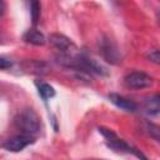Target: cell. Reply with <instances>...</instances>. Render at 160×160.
I'll use <instances>...</instances> for the list:
<instances>
[{
	"label": "cell",
	"mask_w": 160,
	"mask_h": 160,
	"mask_svg": "<svg viewBox=\"0 0 160 160\" xmlns=\"http://www.w3.org/2000/svg\"><path fill=\"white\" fill-rule=\"evenodd\" d=\"M99 132L105 138V141L108 144V146L115 151H119V152H128V154H132L135 155L136 158H139L140 160H148V158L140 151L138 150L136 148H132L131 145H129L128 142H125L122 139H120L115 132H112L110 129H106V128H102L100 126L99 128Z\"/></svg>",
	"instance_id": "1"
},
{
	"label": "cell",
	"mask_w": 160,
	"mask_h": 160,
	"mask_svg": "<svg viewBox=\"0 0 160 160\" xmlns=\"http://www.w3.org/2000/svg\"><path fill=\"white\" fill-rule=\"evenodd\" d=\"M15 124L22 134L34 135L40 130V118L32 109L21 110L15 118Z\"/></svg>",
	"instance_id": "2"
},
{
	"label": "cell",
	"mask_w": 160,
	"mask_h": 160,
	"mask_svg": "<svg viewBox=\"0 0 160 160\" xmlns=\"http://www.w3.org/2000/svg\"><path fill=\"white\" fill-rule=\"evenodd\" d=\"M99 51L101 56L110 64H119L121 62V54L116 44L109 39V38H102L99 41Z\"/></svg>",
	"instance_id": "3"
},
{
	"label": "cell",
	"mask_w": 160,
	"mask_h": 160,
	"mask_svg": "<svg viewBox=\"0 0 160 160\" xmlns=\"http://www.w3.org/2000/svg\"><path fill=\"white\" fill-rule=\"evenodd\" d=\"M34 141H35V139L32 138V135L20 134V135H15V136L5 140L2 142V149H5L9 152H19V151L24 150L26 146H29L30 144H32Z\"/></svg>",
	"instance_id": "4"
},
{
	"label": "cell",
	"mask_w": 160,
	"mask_h": 160,
	"mask_svg": "<svg viewBox=\"0 0 160 160\" xmlns=\"http://www.w3.org/2000/svg\"><path fill=\"white\" fill-rule=\"evenodd\" d=\"M124 81L126 84V86L131 88V89H146L150 88L152 85V79L150 75H148L146 72L142 71H131L129 72L125 78Z\"/></svg>",
	"instance_id": "5"
},
{
	"label": "cell",
	"mask_w": 160,
	"mask_h": 160,
	"mask_svg": "<svg viewBox=\"0 0 160 160\" xmlns=\"http://www.w3.org/2000/svg\"><path fill=\"white\" fill-rule=\"evenodd\" d=\"M50 42L60 52L68 54V52H74V50H76L74 44L71 42V40L69 38H66L65 35H62V34H58V32L56 34H51L50 35Z\"/></svg>",
	"instance_id": "6"
},
{
	"label": "cell",
	"mask_w": 160,
	"mask_h": 160,
	"mask_svg": "<svg viewBox=\"0 0 160 160\" xmlns=\"http://www.w3.org/2000/svg\"><path fill=\"white\" fill-rule=\"evenodd\" d=\"M109 100L118 108L129 111V112H135L138 110V104L135 101H132L131 99H128L122 95L119 94H110L109 95Z\"/></svg>",
	"instance_id": "7"
},
{
	"label": "cell",
	"mask_w": 160,
	"mask_h": 160,
	"mask_svg": "<svg viewBox=\"0 0 160 160\" xmlns=\"http://www.w3.org/2000/svg\"><path fill=\"white\" fill-rule=\"evenodd\" d=\"M142 109L148 115L160 114V94H152L144 98Z\"/></svg>",
	"instance_id": "8"
},
{
	"label": "cell",
	"mask_w": 160,
	"mask_h": 160,
	"mask_svg": "<svg viewBox=\"0 0 160 160\" xmlns=\"http://www.w3.org/2000/svg\"><path fill=\"white\" fill-rule=\"evenodd\" d=\"M24 40L31 45H35V46H42L45 42H46V38L44 36L42 32L38 31V30H28L24 35Z\"/></svg>",
	"instance_id": "9"
},
{
	"label": "cell",
	"mask_w": 160,
	"mask_h": 160,
	"mask_svg": "<svg viewBox=\"0 0 160 160\" xmlns=\"http://www.w3.org/2000/svg\"><path fill=\"white\" fill-rule=\"evenodd\" d=\"M26 70H29L32 74H45L48 71V68L44 62L38 60H30L26 62Z\"/></svg>",
	"instance_id": "10"
},
{
	"label": "cell",
	"mask_w": 160,
	"mask_h": 160,
	"mask_svg": "<svg viewBox=\"0 0 160 160\" xmlns=\"http://www.w3.org/2000/svg\"><path fill=\"white\" fill-rule=\"evenodd\" d=\"M38 91H39V95L44 99V100H49L51 98L55 96V90L54 88L50 85V84H46V82H41L38 85Z\"/></svg>",
	"instance_id": "11"
},
{
	"label": "cell",
	"mask_w": 160,
	"mask_h": 160,
	"mask_svg": "<svg viewBox=\"0 0 160 160\" xmlns=\"http://www.w3.org/2000/svg\"><path fill=\"white\" fill-rule=\"evenodd\" d=\"M144 129H145V131L148 132L149 136H151L156 141H160V125L159 124H154V122L146 121Z\"/></svg>",
	"instance_id": "12"
},
{
	"label": "cell",
	"mask_w": 160,
	"mask_h": 160,
	"mask_svg": "<svg viewBox=\"0 0 160 160\" xmlns=\"http://www.w3.org/2000/svg\"><path fill=\"white\" fill-rule=\"evenodd\" d=\"M40 12H41V5L39 1H31L30 2V15H31V20L34 24H36L39 21L40 18Z\"/></svg>",
	"instance_id": "13"
},
{
	"label": "cell",
	"mask_w": 160,
	"mask_h": 160,
	"mask_svg": "<svg viewBox=\"0 0 160 160\" xmlns=\"http://www.w3.org/2000/svg\"><path fill=\"white\" fill-rule=\"evenodd\" d=\"M148 59L155 64H160V50H151L148 54Z\"/></svg>",
	"instance_id": "14"
},
{
	"label": "cell",
	"mask_w": 160,
	"mask_h": 160,
	"mask_svg": "<svg viewBox=\"0 0 160 160\" xmlns=\"http://www.w3.org/2000/svg\"><path fill=\"white\" fill-rule=\"evenodd\" d=\"M11 65H12V62H11L9 59H6L5 56H1V58H0V68H1L2 70L10 68Z\"/></svg>",
	"instance_id": "15"
},
{
	"label": "cell",
	"mask_w": 160,
	"mask_h": 160,
	"mask_svg": "<svg viewBox=\"0 0 160 160\" xmlns=\"http://www.w3.org/2000/svg\"><path fill=\"white\" fill-rule=\"evenodd\" d=\"M0 10H1L0 15H4V11H5V2L4 1H0Z\"/></svg>",
	"instance_id": "16"
}]
</instances>
